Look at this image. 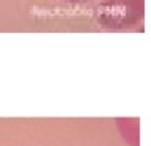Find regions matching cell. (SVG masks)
Returning a JSON list of instances; mask_svg holds the SVG:
<instances>
[{
  "label": "cell",
  "instance_id": "obj_1",
  "mask_svg": "<svg viewBox=\"0 0 151 146\" xmlns=\"http://www.w3.org/2000/svg\"><path fill=\"white\" fill-rule=\"evenodd\" d=\"M68 2H87V0H68Z\"/></svg>",
  "mask_w": 151,
  "mask_h": 146
}]
</instances>
